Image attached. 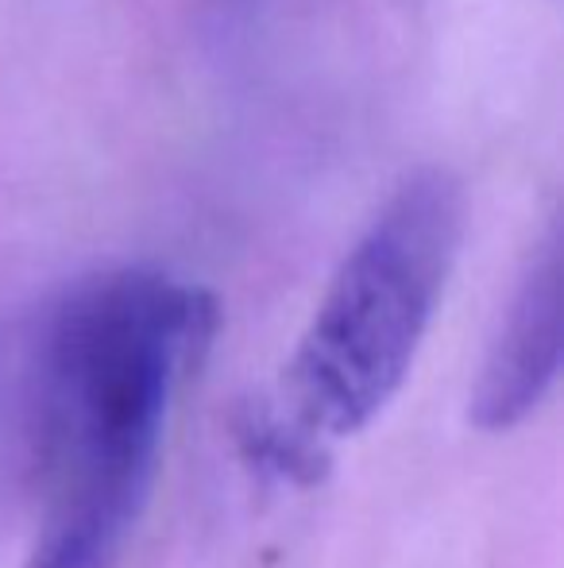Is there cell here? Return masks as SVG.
<instances>
[{
	"mask_svg": "<svg viewBox=\"0 0 564 568\" xmlns=\"http://www.w3.org/2000/svg\"><path fill=\"white\" fill-rule=\"evenodd\" d=\"M561 372V236L545 232L503 310L488 356L475 375L468 418L475 429L503 434L545 403Z\"/></svg>",
	"mask_w": 564,
	"mask_h": 568,
	"instance_id": "obj_3",
	"label": "cell"
},
{
	"mask_svg": "<svg viewBox=\"0 0 564 568\" xmlns=\"http://www.w3.org/2000/svg\"><path fill=\"white\" fill-rule=\"evenodd\" d=\"M217 322L202 286L109 267L47 294L16 325L0 395L43 499L35 549L116 568L151 495L166 414Z\"/></svg>",
	"mask_w": 564,
	"mask_h": 568,
	"instance_id": "obj_1",
	"label": "cell"
},
{
	"mask_svg": "<svg viewBox=\"0 0 564 568\" xmlns=\"http://www.w3.org/2000/svg\"><path fill=\"white\" fill-rule=\"evenodd\" d=\"M464 190L414 171L329 278L283 372L286 426L309 445L352 437L407 383L464 240Z\"/></svg>",
	"mask_w": 564,
	"mask_h": 568,
	"instance_id": "obj_2",
	"label": "cell"
}]
</instances>
